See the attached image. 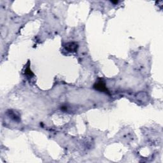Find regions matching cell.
Instances as JSON below:
<instances>
[{
    "mask_svg": "<svg viewBox=\"0 0 163 163\" xmlns=\"http://www.w3.org/2000/svg\"><path fill=\"white\" fill-rule=\"evenodd\" d=\"M94 88L103 92H106V91L108 92V89L106 87L105 83L102 80H101L100 81H98V82H96V83L94 85Z\"/></svg>",
    "mask_w": 163,
    "mask_h": 163,
    "instance_id": "6da1fadb",
    "label": "cell"
},
{
    "mask_svg": "<svg viewBox=\"0 0 163 163\" xmlns=\"http://www.w3.org/2000/svg\"><path fill=\"white\" fill-rule=\"evenodd\" d=\"M66 49L67 50L68 52H75L77 51L78 45L77 43L72 42V43H68L66 45Z\"/></svg>",
    "mask_w": 163,
    "mask_h": 163,
    "instance_id": "7a4b0ae2",
    "label": "cell"
}]
</instances>
